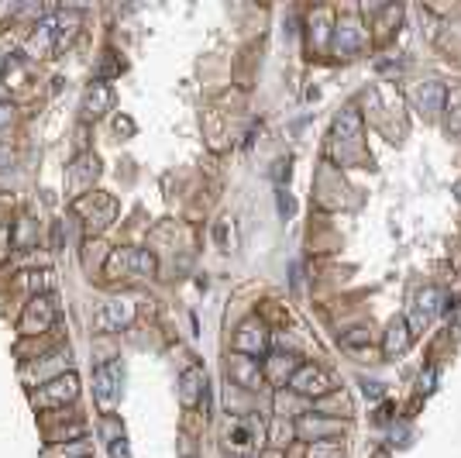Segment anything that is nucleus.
<instances>
[{"label": "nucleus", "instance_id": "f257e3e1", "mask_svg": "<svg viewBox=\"0 0 461 458\" xmlns=\"http://www.w3.org/2000/svg\"><path fill=\"white\" fill-rule=\"evenodd\" d=\"M124 276H152L155 273V255L152 252H141V248H114L111 259H107V276L117 279Z\"/></svg>", "mask_w": 461, "mask_h": 458}, {"label": "nucleus", "instance_id": "f03ea898", "mask_svg": "<svg viewBox=\"0 0 461 458\" xmlns=\"http://www.w3.org/2000/svg\"><path fill=\"white\" fill-rule=\"evenodd\" d=\"M444 307H447V297H444L441 290H437V286H423L420 293L413 297V310H410V320H406L410 335H420L423 327L437 317Z\"/></svg>", "mask_w": 461, "mask_h": 458}, {"label": "nucleus", "instance_id": "7ed1b4c3", "mask_svg": "<svg viewBox=\"0 0 461 458\" xmlns=\"http://www.w3.org/2000/svg\"><path fill=\"white\" fill-rule=\"evenodd\" d=\"M121 379H124L121 362H103V365L93 372V397H96V403H100L103 414H111L114 403L121 400Z\"/></svg>", "mask_w": 461, "mask_h": 458}, {"label": "nucleus", "instance_id": "20e7f679", "mask_svg": "<svg viewBox=\"0 0 461 458\" xmlns=\"http://www.w3.org/2000/svg\"><path fill=\"white\" fill-rule=\"evenodd\" d=\"M289 390L296 393V397H307V400H320L330 393V379H327L324 369H317V365H296V372L289 379Z\"/></svg>", "mask_w": 461, "mask_h": 458}, {"label": "nucleus", "instance_id": "39448f33", "mask_svg": "<svg viewBox=\"0 0 461 458\" xmlns=\"http://www.w3.org/2000/svg\"><path fill=\"white\" fill-rule=\"evenodd\" d=\"M79 393V379L73 372H66V376H56L49 379V382H41L39 393H35V403L39 407H66V403H73Z\"/></svg>", "mask_w": 461, "mask_h": 458}, {"label": "nucleus", "instance_id": "423d86ee", "mask_svg": "<svg viewBox=\"0 0 461 458\" xmlns=\"http://www.w3.org/2000/svg\"><path fill=\"white\" fill-rule=\"evenodd\" d=\"M265 348H269V331L258 320H245L234 331V355H248L258 362V355H265Z\"/></svg>", "mask_w": 461, "mask_h": 458}, {"label": "nucleus", "instance_id": "0eeeda50", "mask_svg": "<svg viewBox=\"0 0 461 458\" xmlns=\"http://www.w3.org/2000/svg\"><path fill=\"white\" fill-rule=\"evenodd\" d=\"M52 320H56V303H52L49 293H39V297H31V303L24 307L21 331H24V335H41V331L52 327Z\"/></svg>", "mask_w": 461, "mask_h": 458}, {"label": "nucleus", "instance_id": "6e6552de", "mask_svg": "<svg viewBox=\"0 0 461 458\" xmlns=\"http://www.w3.org/2000/svg\"><path fill=\"white\" fill-rule=\"evenodd\" d=\"M135 320V303L131 300H107L100 310H96V331H121Z\"/></svg>", "mask_w": 461, "mask_h": 458}, {"label": "nucleus", "instance_id": "1a4fd4ad", "mask_svg": "<svg viewBox=\"0 0 461 458\" xmlns=\"http://www.w3.org/2000/svg\"><path fill=\"white\" fill-rule=\"evenodd\" d=\"M228 379L241 390H262L265 382V372L258 369V362L248 359V355H230L228 362Z\"/></svg>", "mask_w": 461, "mask_h": 458}, {"label": "nucleus", "instance_id": "9d476101", "mask_svg": "<svg viewBox=\"0 0 461 458\" xmlns=\"http://www.w3.org/2000/svg\"><path fill=\"white\" fill-rule=\"evenodd\" d=\"M338 431H341V424L320 417V414H300L296 420V434L303 441H334Z\"/></svg>", "mask_w": 461, "mask_h": 458}, {"label": "nucleus", "instance_id": "9b49d317", "mask_svg": "<svg viewBox=\"0 0 461 458\" xmlns=\"http://www.w3.org/2000/svg\"><path fill=\"white\" fill-rule=\"evenodd\" d=\"M362 45H365V28H362L355 18H341L338 24H334V49H338L341 56L358 52Z\"/></svg>", "mask_w": 461, "mask_h": 458}, {"label": "nucleus", "instance_id": "f8f14e48", "mask_svg": "<svg viewBox=\"0 0 461 458\" xmlns=\"http://www.w3.org/2000/svg\"><path fill=\"white\" fill-rule=\"evenodd\" d=\"M111 107H114V90H111L103 80H96L93 86L83 93V118H86V121H90V118H93V121L103 118Z\"/></svg>", "mask_w": 461, "mask_h": 458}, {"label": "nucleus", "instance_id": "ddd939ff", "mask_svg": "<svg viewBox=\"0 0 461 458\" xmlns=\"http://www.w3.org/2000/svg\"><path fill=\"white\" fill-rule=\"evenodd\" d=\"M413 100H417V107H420L427 118H437V114L444 111L447 90H444V83L430 80V83H423V86H417V90H413Z\"/></svg>", "mask_w": 461, "mask_h": 458}, {"label": "nucleus", "instance_id": "4468645a", "mask_svg": "<svg viewBox=\"0 0 461 458\" xmlns=\"http://www.w3.org/2000/svg\"><path fill=\"white\" fill-rule=\"evenodd\" d=\"M203 393H207V376H203L200 365H190L179 376V400H183V407H196Z\"/></svg>", "mask_w": 461, "mask_h": 458}, {"label": "nucleus", "instance_id": "2eb2a0df", "mask_svg": "<svg viewBox=\"0 0 461 458\" xmlns=\"http://www.w3.org/2000/svg\"><path fill=\"white\" fill-rule=\"evenodd\" d=\"M334 138L338 141H358L362 138V114L355 107H345L341 118L334 121Z\"/></svg>", "mask_w": 461, "mask_h": 458}, {"label": "nucleus", "instance_id": "dca6fc26", "mask_svg": "<svg viewBox=\"0 0 461 458\" xmlns=\"http://www.w3.org/2000/svg\"><path fill=\"white\" fill-rule=\"evenodd\" d=\"M410 341H413V335H410V327H406V320H392L389 324V331H385V355H403L406 348H410Z\"/></svg>", "mask_w": 461, "mask_h": 458}, {"label": "nucleus", "instance_id": "f3484780", "mask_svg": "<svg viewBox=\"0 0 461 458\" xmlns=\"http://www.w3.org/2000/svg\"><path fill=\"white\" fill-rule=\"evenodd\" d=\"M49 455L52 458H90V441L76 438V441H66V444H52Z\"/></svg>", "mask_w": 461, "mask_h": 458}, {"label": "nucleus", "instance_id": "a211bd4d", "mask_svg": "<svg viewBox=\"0 0 461 458\" xmlns=\"http://www.w3.org/2000/svg\"><path fill=\"white\" fill-rule=\"evenodd\" d=\"M296 372V362L289 359V355H272L269 365H265V376L275 379V382H283V379H293Z\"/></svg>", "mask_w": 461, "mask_h": 458}, {"label": "nucleus", "instance_id": "6ab92c4d", "mask_svg": "<svg viewBox=\"0 0 461 458\" xmlns=\"http://www.w3.org/2000/svg\"><path fill=\"white\" fill-rule=\"evenodd\" d=\"M307 458H345V448L338 441H313Z\"/></svg>", "mask_w": 461, "mask_h": 458}, {"label": "nucleus", "instance_id": "aec40b11", "mask_svg": "<svg viewBox=\"0 0 461 458\" xmlns=\"http://www.w3.org/2000/svg\"><path fill=\"white\" fill-rule=\"evenodd\" d=\"M73 180H76V186H86V183H93L96 180V159L83 156V159L76 162V169H73Z\"/></svg>", "mask_w": 461, "mask_h": 458}, {"label": "nucleus", "instance_id": "412c9836", "mask_svg": "<svg viewBox=\"0 0 461 458\" xmlns=\"http://www.w3.org/2000/svg\"><path fill=\"white\" fill-rule=\"evenodd\" d=\"M111 458H131V452H128V441H124V438L111 441Z\"/></svg>", "mask_w": 461, "mask_h": 458}, {"label": "nucleus", "instance_id": "4be33fe9", "mask_svg": "<svg viewBox=\"0 0 461 458\" xmlns=\"http://www.w3.org/2000/svg\"><path fill=\"white\" fill-rule=\"evenodd\" d=\"M434 382H437V369H427V372L420 376V393H430Z\"/></svg>", "mask_w": 461, "mask_h": 458}, {"label": "nucleus", "instance_id": "5701e85b", "mask_svg": "<svg viewBox=\"0 0 461 458\" xmlns=\"http://www.w3.org/2000/svg\"><path fill=\"white\" fill-rule=\"evenodd\" d=\"M365 397L368 400H379V397H383V382H365Z\"/></svg>", "mask_w": 461, "mask_h": 458}, {"label": "nucleus", "instance_id": "b1692460", "mask_svg": "<svg viewBox=\"0 0 461 458\" xmlns=\"http://www.w3.org/2000/svg\"><path fill=\"white\" fill-rule=\"evenodd\" d=\"M447 128H451V131H461V107H455V111H451V118H447Z\"/></svg>", "mask_w": 461, "mask_h": 458}, {"label": "nucleus", "instance_id": "393cba45", "mask_svg": "<svg viewBox=\"0 0 461 458\" xmlns=\"http://www.w3.org/2000/svg\"><path fill=\"white\" fill-rule=\"evenodd\" d=\"M49 273H35V279H31V290H45V286H49Z\"/></svg>", "mask_w": 461, "mask_h": 458}, {"label": "nucleus", "instance_id": "a878e982", "mask_svg": "<svg viewBox=\"0 0 461 458\" xmlns=\"http://www.w3.org/2000/svg\"><path fill=\"white\" fill-rule=\"evenodd\" d=\"M11 114H14V107H11V103H0V124H7Z\"/></svg>", "mask_w": 461, "mask_h": 458}, {"label": "nucleus", "instance_id": "bb28decb", "mask_svg": "<svg viewBox=\"0 0 461 458\" xmlns=\"http://www.w3.org/2000/svg\"><path fill=\"white\" fill-rule=\"evenodd\" d=\"M117 131H135V124H131V121L128 118H117V124H114Z\"/></svg>", "mask_w": 461, "mask_h": 458}, {"label": "nucleus", "instance_id": "cd10ccee", "mask_svg": "<svg viewBox=\"0 0 461 458\" xmlns=\"http://www.w3.org/2000/svg\"><path fill=\"white\" fill-rule=\"evenodd\" d=\"M14 11H18L14 4H4V7H0V18H4V14H14Z\"/></svg>", "mask_w": 461, "mask_h": 458}, {"label": "nucleus", "instance_id": "c85d7f7f", "mask_svg": "<svg viewBox=\"0 0 461 458\" xmlns=\"http://www.w3.org/2000/svg\"><path fill=\"white\" fill-rule=\"evenodd\" d=\"M265 458H283V455H279V452H269V455H265Z\"/></svg>", "mask_w": 461, "mask_h": 458}, {"label": "nucleus", "instance_id": "c756f323", "mask_svg": "<svg viewBox=\"0 0 461 458\" xmlns=\"http://www.w3.org/2000/svg\"><path fill=\"white\" fill-rule=\"evenodd\" d=\"M458 200H461V183H458Z\"/></svg>", "mask_w": 461, "mask_h": 458}, {"label": "nucleus", "instance_id": "7c9ffc66", "mask_svg": "<svg viewBox=\"0 0 461 458\" xmlns=\"http://www.w3.org/2000/svg\"><path fill=\"white\" fill-rule=\"evenodd\" d=\"M241 458H251V455H241Z\"/></svg>", "mask_w": 461, "mask_h": 458}, {"label": "nucleus", "instance_id": "2f4dec72", "mask_svg": "<svg viewBox=\"0 0 461 458\" xmlns=\"http://www.w3.org/2000/svg\"><path fill=\"white\" fill-rule=\"evenodd\" d=\"M0 66H4V59H0Z\"/></svg>", "mask_w": 461, "mask_h": 458}]
</instances>
